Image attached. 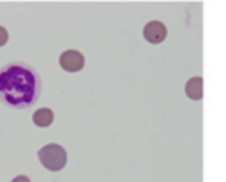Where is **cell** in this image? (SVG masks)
Instances as JSON below:
<instances>
[{"label":"cell","mask_w":226,"mask_h":182,"mask_svg":"<svg viewBox=\"0 0 226 182\" xmlns=\"http://www.w3.org/2000/svg\"><path fill=\"white\" fill-rule=\"evenodd\" d=\"M42 91L37 71L24 62H11L0 68V102L14 110L34 106Z\"/></svg>","instance_id":"obj_1"},{"label":"cell","mask_w":226,"mask_h":182,"mask_svg":"<svg viewBox=\"0 0 226 182\" xmlns=\"http://www.w3.org/2000/svg\"><path fill=\"white\" fill-rule=\"evenodd\" d=\"M38 159L51 172L61 171L67 163V152L62 145L51 143L42 146L37 152Z\"/></svg>","instance_id":"obj_2"},{"label":"cell","mask_w":226,"mask_h":182,"mask_svg":"<svg viewBox=\"0 0 226 182\" xmlns=\"http://www.w3.org/2000/svg\"><path fill=\"white\" fill-rule=\"evenodd\" d=\"M59 64L67 72H78L85 65V57L78 50L67 49L59 56Z\"/></svg>","instance_id":"obj_3"},{"label":"cell","mask_w":226,"mask_h":182,"mask_svg":"<svg viewBox=\"0 0 226 182\" xmlns=\"http://www.w3.org/2000/svg\"><path fill=\"white\" fill-rule=\"evenodd\" d=\"M142 34L148 42L151 44H159L167 36V28L163 22L159 20H151L145 25Z\"/></svg>","instance_id":"obj_4"},{"label":"cell","mask_w":226,"mask_h":182,"mask_svg":"<svg viewBox=\"0 0 226 182\" xmlns=\"http://www.w3.org/2000/svg\"><path fill=\"white\" fill-rule=\"evenodd\" d=\"M203 79L201 77H193L186 84L185 91L189 99L193 100H199L202 98L203 90H202Z\"/></svg>","instance_id":"obj_5"},{"label":"cell","mask_w":226,"mask_h":182,"mask_svg":"<svg viewBox=\"0 0 226 182\" xmlns=\"http://www.w3.org/2000/svg\"><path fill=\"white\" fill-rule=\"evenodd\" d=\"M32 119L36 127H48L53 123L54 113L49 108H42L35 111Z\"/></svg>","instance_id":"obj_6"},{"label":"cell","mask_w":226,"mask_h":182,"mask_svg":"<svg viewBox=\"0 0 226 182\" xmlns=\"http://www.w3.org/2000/svg\"><path fill=\"white\" fill-rule=\"evenodd\" d=\"M9 40V34L5 27L0 26V47L4 46Z\"/></svg>","instance_id":"obj_7"},{"label":"cell","mask_w":226,"mask_h":182,"mask_svg":"<svg viewBox=\"0 0 226 182\" xmlns=\"http://www.w3.org/2000/svg\"><path fill=\"white\" fill-rule=\"evenodd\" d=\"M12 182H31V181L26 175H18L15 178H13Z\"/></svg>","instance_id":"obj_8"}]
</instances>
